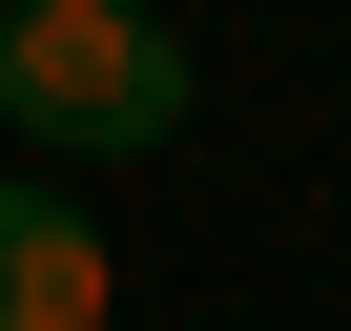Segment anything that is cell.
<instances>
[{"instance_id": "cell-1", "label": "cell", "mask_w": 351, "mask_h": 331, "mask_svg": "<svg viewBox=\"0 0 351 331\" xmlns=\"http://www.w3.org/2000/svg\"><path fill=\"white\" fill-rule=\"evenodd\" d=\"M0 124L42 145V187L186 145V42H165V0H0Z\"/></svg>"}, {"instance_id": "cell-2", "label": "cell", "mask_w": 351, "mask_h": 331, "mask_svg": "<svg viewBox=\"0 0 351 331\" xmlns=\"http://www.w3.org/2000/svg\"><path fill=\"white\" fill-rule=\"evenodd\" d=\"M124 269L83 228V187H42V166H0V331H104Z\"/></svg>"}]
</instances>
